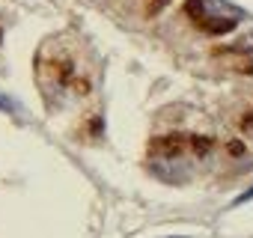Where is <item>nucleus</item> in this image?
<instances>
[{"label": "nucleus", "instance_id": "nucleus-6", "mask_svg": "<svg viewBox=\"0 0 253 238\" xmlns=\"http://www.w3.org/2000/svg\"><path fill=\"white\" fill-rule=\"evenodd\" d=\"M244 128H247V134H250V137H253V113H250V116H247V119H244Z\"/></svg>", "mask_w": 253, "mask_h": 238}, {"label": "nucleus", "instance_id": "nucleus-3", "mask_svg": "<svg viewBox=\"0 0 253 238\" xmlns=\"http://www.w3.org/2000/svg\"><path fill=\"white\" fill-rule=\"evenodd\" d=\"M36 69H39V86L48 98H57L60 92H66L69 83L75 80L72 60L66 54H51L48 48H42V54L36 60Z\"/></svg>", "mask_w": 253, "mask_h": 238}, {"label": "nucleus", "instance_id": "nucleus-1", "mask_svg": "<svg viewBox=\"0 0 253 238\" xmlns=\"http://www.w3.org/2000/svg\"><path fill=\"white\" fill-rule=\"evenodd\" d=\"M211 140L209 137H185V134H173L164 140H155L149 149V167L155 170V176L167 179V182H185L188 179V158H206L211 152Z\"/></svg>", "mask_w": 253, "mask_h": 238}, {"label": "nucleus", "instance_id": "nucleus-5", "mask_svg": "<svg viewBox=\"0 0 253 238\" xmlns=\"http://www.w3.org/2000/svg\"><path fill=\"white\" fill-rule=\"evenodd\" d=\"M0 110H6V113H12V110H15V107H12V104H9V101H6V98H3V95H0Z\"/></svg>", "mask_w": 253, "mask_h": 238}, {"label": "nucleus", "instance_id": "nucleus-2", "mask_svg": "<svg viewBox=\"0 0 253 238\" xmlns=\"http://www.w3.org/2000/svg\"><path fill=\"white\" fill-rule=\"evenodd\" d=\"M185 15L188 21L209 33V36H223V33H232L238 27V21L244 18L241 9L229 0H185Z\"/></svg>", "mask_w": 253, "mask_h": 238}, {"label": "nucleus", "instance_id": "nucleus-7", "mask_svg": "<svg viewBox=\"0 0 253 238\" xmlns=\"http://www.w3.org/2000/svg\"><path fill=\"white\" fill-rule=\"evenodd\" d=\"M229 152L232 155H241V143H229Z\"/></svg>", "mask_w": 253, "mask_h": 238}, {"label": "nucleus", "instance_id": "nucleus-4", "mask_svg": "<svg viewBox=\"0 0 253 238\" xmlns=\"http://www.w3.org/2000/svg\"><path fill=\"white\" fill-rule=\"evenodd\" d=\"M164 3H167V0H146V12L152 15V12H158V9H161Z\"/></svg>", "mask_w": 253, "mask_h": 238}]
</instances>
